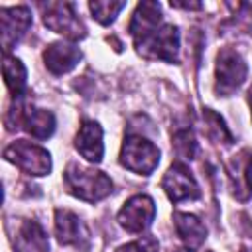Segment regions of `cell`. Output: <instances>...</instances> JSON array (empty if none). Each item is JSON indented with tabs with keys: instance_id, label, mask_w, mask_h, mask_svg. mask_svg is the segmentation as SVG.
<instances>
[{
	"instance_id": "14",
	"label": "cell",
	"mask_w": 252,
	"mask_h": 252,
	"mask_svg": "<svg viewBox=\"0 0 252 252\" xmlns=\"http://www.w3.org/2000/svg\"><path fill=\"white\" fill-rule=\"evenodd\" d=\"M173 222H175V230L179 234V238L183 240V244L187 246V250H197L203 240H205V226L203 222L189 213H175L173 215Z\"/></svg>"
},
{
	"instance_id": "11",
	"label": "cell",
	"mask_w": 252,
	"mask_h": 252,
	"mask_svg": "<svg viewBox=\"0 0 252 252\" xmlns=\"http://www.w3.org/2000/svg\"><path fill=\"white\" fill-rule=\"evenodd\" d=\"M43 59H45L47 69H49L53 75H63V73H69L71 69H75V65H77L79 59H81V51H79V47L73 45V43L57 41V43H51V45L45 49Z\"/></svg>"
},
{
	"instance_id": "12",
	"label": "cell",
	"mask_w": 252,
	"mask_h": 252,
	"mask_svg": "<svg viewBox=\"0 0 252 252\" xmlns=\"http://www.w3.org/2000/svg\"><path fill=\"white\" fill-rule=\"evenodd\" d=\"M75 146H77V150H79V154L83 158H87L89 161L98 163L102 159V154H104L102 128L96 122H93V120H85L83 126L79 128Z\"/></svg>"
},
{
	"instance_id": "17",
	"label": "cell",
	"mask_w": 252,
	"mask_h": 252,
	"mask_svg": "<svg viewBox=\"0 0 252 252\" xmlns=\"http://www.w3.org/2000/svg\"><path fill=\"white\" fill-rule=\"evenodd\" d=\"M203 116H205L207 136H209L211 140H215V142H224V144H230V142H232V136H230L228 128L224 126L222 118H220V116H219L217 112H213V110L205 108Z\"/></svg>"
},
{
	"instance_id": "13",
	"label": "cell",
	"mask_w": 252,
	"mask_h": 252,
	"mask_svg": "<svg viewBox=\"0 0 252 252\" xmlns=\"http://www.w3.org/2000/svg\"><path fill=\"white\" fill-rule=\"evenodd\" d=\"M14 248L18 252H47L49 242L43 228L35 220H26L16 232Z\"/></svg>"
},
{
	"instance_id": "22",
	"label": "cell",
	"mask_w": 252,
	"mask_h": 252,
	"mask_svg": "<svg viewBox=\"0 0 252 252\" xmlns=\"http://www.w3.org/2000/svg\"><path fill=\"white\" fill-rule=\"evenodd\" d=\"M248 102H250V108H252V87H250V91H248Z\"/></svg>"
},
{
	"instance_id": "19",
	"label": "cell",
	"mask_w": 252,
	"mask_h": 252,
	"mask_svg": "<svg viewBox=\"0 0 252 252\" xmlns=\"http://www.w3.org/2000/svg\"><path fill=\"white\" fill-rule=\"evenodd\" d=\"M173 148L177 152V156H181L183 159H191L195 156V138L189 130H179L173 136Z\"/></svg>"
},
{
	"instance_id": "2",
	"label": "cell",
	"mask_w": 252,
	"mask_h": 252,
	"mask_svg": "<svg viewBox=\"0 0 252 252\" xmlns=\"http://www.w3.org/2000/svg\"><path fill=\"white\" fill-rule=\"evenodd\" d=\"M138 51L148 59H163L167 63L177 61L179 33L173 26H158L138 41H134Z\"/></svg>"
},
{
	"instance_id": "5",
	"label": "cell",
	"mask_w": 252,
	"mask_h": 252,
	"mask_svg": "<svg viewBox=\"0 0 252 252\" xmlns=\"http://www.w3.org/2000/svg\"><path fill=\"white\" fill-rule=\"evenodd\" d=\"M217 93L232 94L246 79V63L234 49H222L217 57Z\"/></svg>"
},
{
	"instance_id": "9",
	"label": "cell",
	"mask_w": 252,
	"mask_h": 252,
	"mask_svg": "<svg viewBox=\"0 0 252 252\" xmlns=\"http://www.w3.org/2000/svg\"><path fill=\"white\" fill-rule=\"evenodd\" d=\"M161 187L165 189L167 197L171 201H175V203H179V201H195L201 195L195 177L191 175V171L183 163H173L167 169V173L163 175Z\"/></svg>"
},
{
	"instance_id": "10",
	"label": "cell",
	"mask_w": 252,
	"mask_h": 252,
	"mask_svg": "<svg viewBox=\"0 0 252 252\" xmlns=\"http://www.w3.org/2000/svg\"><path fill=\"white\" fill-rule=\"evenodd\" d=\"M0 22H2V45L8 51L28 32V28L32 24V14L26 6L2 8L0 10Z\"/></svg>"
},
{
	"instance_id": "3",
	"label": "cell",
	"mask_w": 252,
	"mask_h": 252,
	"mask_svg": "<svg viewBox=\"0 0 252 252\" xmlns=\"http://www.w3.org/2000/svg\"><path fill=\"white\" fill-rule=\"evenodd\" d=\"M120 161L130 171L150 175L159 163V150L142 136H128L122 144Z\"/></svg>"
},
{
	"instance_id": "15",
	"label": "cell",
	"mask_w": 252,
	"mask_h": 252,
	"mask_svg": "<svg viewBox=\"0 0 252 252\" xmlns=\"http://www.w3.org/2000/svg\"><path fill=\"white\" fill-rule=\"evenodd\" d=\"M24 126L33 138L45 140L55 130V118H53V114L49 110H33V108H30L28 114H26Z\"/></svg>"
},
{
	"instance_id": "20",
	"label": "cell",
	"mask_w": 252,
	"mask_h": 252,
	"mask_svg": "<svg viewBox=\"0 0 252 252\" xmlns=\"http://www.w3.org/2000/svg\"><path fill=\"white\" fill-rule=\"evenodd\" d=\"M159 244L154 236H144V238H138L130 244H124L120 246L116 252H158Z\"/></svg>"
},
{
	"instance_id": "6",
	"label": "cell",
	"mask_w": 252,
	"mask_h": 252,
	"mask_svg": "<svg viewBox=\"0 0 252 252\" xmlns=\"http://www.w3.org/2000/svg\"><path fill=\"white\" fill-rule=\"evenodd\" d=\"M43 22L49 30L63 33L71 39H81L85 37V26L75 14L73 4L67 2H49L43 12Z\"/></svg>"
},
{
	"instance_id": "23",
	"label": "cell",
	"mask_w": 252,
	"mask_h": 252,
	"mask_svg": "<svg viewBox=\"0 0 252 252\" xmlns=\"http://www.w3.org/2000/svg\"><path fill=\"white\" fill-rule=\"evenodd\" d=\"M173 252H189V250H187V248H185V250H181V248H179V250H173Z\"/></svg>"
},
{
	"instance_id": "16",
	"label": "cell",
	"mask_w": 252,
	"mask_h": 252,
	"mask_svg": "<svg viewBox=\"0 0 252 252\" xmlns=\"http://www.w3.org/2000/svg\"><path fill=\"white\" fill-rule=\"evenodd\" d=\"M2 71H4V81H6L8 89L14 93V96H20V93L26 87V67L22 65V61L16 57H10L6 53Z\"/></svg>"
},
{
	"instance_id": "1",
	"label": "cell",
	"mask_w": 252,
	"mask_h": 252,
	"mask_svg": "<svg viewBox=\"0 0 252 252\" xmlns=\"http://www.w3.org/2000/svg\"><path fill=\"white\" fill-rule=\"evenodd\" d=\"M65 187L71 195L94 203L104 199L112 191V181L102 171L89 169L79 163H71L65 171Z\"/></svg>"
},
{
	"instance_id": "7",
	"label": "cell",
	"mask_w": 252,
	"mask_h": 252,
	"mask_svg": "<svg viewBox=\"0 0 252 252\" xmlns=\"http://www.w3.org/2000/svg\"><path fill=\"white\" fill-rule=\"evenodd\" d=\"M156 217V205L148 195H134L124 203L118 213V222L128 232H142L146 230Z\"/></svg>"
},
{
	"instance_id": "18",
	"label": "cell",
	"mask_w": 252,
	"mask_h": 252,
	"mask_svg": "<svg viewBox=\"0 0 252 252\" xmlns=\"http://www.w3.org/2000/svg\"><path fill=\"white\" fill-rule=\"evenodd\" d=\"M126 6V2H108V0H96V2H91L89 8L93 12V18L98 20L102 26H108L110 22H114V18L118 16V12Z\"/></svg>"
},
{
	"instance_id": "4",
	"label": "cell",
	"mask_w": 252,
	"mask_h": 252,
	"mask_svg": "<svg viewBox=\"0 0 252 252\" xmlns=\"http://www.w3.org/2000/svg\"><path fill=\"white\" fill-rule=\"evenodd\" d=\"M4 158L12 163H16L20 169H24L30 175H45L51 169V158L47 154V150L26 142V140H18L14 144H10L4 150Z\"/></svg>"
},
{
	"instance_id": "21",
	"label": "cell",
	"mask_w": 252,
	"mask_h": 252,
	"mask_svg": "<svg viewBox=\"0 0 252 252\" xmlns=\"http://www.w3.org/2000/svg\"><path fill=\"white\" fill-rule=\"evenodd\" d=\"M242 179H244V185H246L248 193H252V154H250L246 165L242 167Z\"/></svg>"
},
{
	"instance_id": "8",
	"label": "cell",
	"mask_w": 252,
	"mask_h": 252,
	"mask_svg": "<svg viewBox=\"0 0 252 252\" xmlns=\"http://www.w3.org/2000/svg\"><path fill=\"white\" fill-rule=\"evenodd\" d=\"M55 234L61 244L75 246L79 250H89V246H91L89 228L71 211H65V209L55 211Z\"/></svg>"
},
{
	"instance_id": "24",
	"label": "cell",
	"mask_w": 252,
	"mask_h": 252,
	"mask_svg": "<svg viewBox=\"0 0 252 252\" xmlns=\"http://www.w3.org/2000/svg\"><path fill=\"white\" fill-rule=\"evenodd\" d=\"M240 252H250V250H246V248H242V250H240Z\"/></svg>"
}]
</instances>
